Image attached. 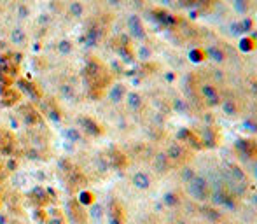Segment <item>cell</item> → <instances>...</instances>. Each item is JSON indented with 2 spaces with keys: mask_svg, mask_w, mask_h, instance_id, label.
Wrapping results in <instances>:
<instances>
[{
  "mask_svg": "<svg viewBox=\"0 0 257 224\" xmlns=\"http://www.w3.org/2000/svg\"><path fill=\"white\" fill-rule=\"evenodd\" d=\"M84 79H86V84H88L89 93H91L95 98H98L102 97L104 89L109 86L110 75H109L107 69H105L102 63L91 62L84 70Z\"/></svg>",
  "mask_w": 257,
  "mask_h": 224,
  "instance_id": "1",
  "label": "cell"
},
{
  "mask_svg": "<svg viewBox=\"0 0 257 224\" xmlns=\"http://www.w3.org/2000/svg\"><path fill=\"white\" fill-rule=\"evenodd\" d=\"M19 72V60L16 58V54H4L0 58V82L2 88L4 86H12L14 79Z\"/></svg>",
  "mask_w": 257,
  "mask_h": 224,
  "instance_id": "2",
  "label": "cell"
},
{
  "mask_svg": "<svg viewBox=\"0 0 257 224\" xmlns=\"http://www.w3.org/2000/svg\"><path fill=\"white\" fill-rule=\"evenodd\" d=\"M65 179H67V186H69V189L70 191H79V189H82L88 182H86V177H84V174H82L77 166H73V165H69L65 168Z\"/></svg>",
  "mask_w": 257,
  "mask_h": 224,
  "instance_id": "3",
  "label": "cell"
},
{
  "mask_svg": "<svg viewBox=\"0 0 257 224\" xmlns=\"http://www.w3.org/2000/svg\"><path fill=\"white\" fill-rule=\"evenodd\" d=\"M67 210H69V217L72 219L73 224H88V212H86V207L79 200H69Z\"/></svg>",
  "mask_w": 257,
  "mask_h": 224,
  "instance_id": "4",
  "label": "cell"
},
{
  "mask_svg": "<svg viewBox=\"0 0 257 224\" xmlns=\"http://www.w3.org/2000/svg\"><path fill=\"white\" fill-rule=\"evenodd\" d=\"M28 203H30L34 209H46L47 205L51 203V196L46 189L37 187V189L28 193Z\"/></svg>",
  "mask_w": 257,
  "mask_h": 224,
  "instance_id": "5",
  "label": "cell"
},
{
  "mask_svg": "<svg viewBox=\"0 0 257 224\" xmlns=\"http://www.w3.org/2000/svg\"><path fill=\"white\" fill-rule=\"evenodd\" d=\"M16 146H18V140L12 132H0V154L4 156H12L16 151Z\"/></svg>",
  "mask_w": 257,
  "mask_h": 224,
  "instance_id": "6",
  "label": "cell"
},
{
  "mask_svg": "<svg viewBox=\"0 0 257 224\" xmlns=\"http://www.w3.org/2000/svg\"><path fill=\"white\" fill-rule=\"evenodd\" d=\"M19 114H21V117L25 119V123L30 124V126H40V124L44 123V117L42 114L37 111V109L34 107V105H23L21 107V111H19Z\"/></svg>",
  "mask_w": 257,
  "mask_h": 224,
  "instance_id": "7",
  "label": "cell"
},
{
  "mask_svg": "<svg viewBox=\"0 0 257 224\" xmlns=\"http://www.w3.org/2000/svg\"><path fill=\"white\" fill-rule=\"evenodd\" d=\"M19 100H21V91L16 89L14 86H4V88L0 89V102L5 107H12Z\"/></svg>",
  "mask_w": 257,
  "mask_h": 224,
  "instance_id": "8",
  "label": "cell"
},
{
  "mask_svg": "<svg viewBox=\"0 0 257 224\" xmlns=\"http://www.w3.org/2000/svg\"><path fill=\"white\" fill-rule=\"evenodd\" d=\"M124 219H126L124 207L117 200H114L110 205V224H123Z\"/></svg>",
  "mask_w": 257,
  "mask_h": 224,
  "instance_id": "9",
  "label": "cell"
},
{
  "mask_svg": "<svg viewBox=\"0 0 257 224\" xmlns=\"http://www.w3.org/2000/svg\"><path fill=\"white\" fill-rule=\"evenodd\" d=\"M19 86H21V89H25V91H27L32 98H40V97H42V91H40V88H38L37 84H34V82L21 81V82H19Z\"/></svg>",
  "mask_w": 257,
  "mask_h": 224,
  "instance_id": "10",
  "label": "cell"
},
{
  "mask_svg": "<svg viewBox=\"0 0 257 224\" xmlns=\"http://www.w3.org/2000/svg\"><path fill=\"white\" fill-rule=\"evenodd\" d=\"M47 224H65V219H63V214L60 212L58 209L51 210L49 221H47Z\"/></svg>",
  "mask_w": 257,
  "mask_h": 224,
  "instance_id": "11",
  "label": "cell"
},
{
  "mask_svg": "<svg viewBox=\"0 0 257 224\" xmlns=\"http://www.w3.org/2000/svg\"><path fill=\"white\" fill-rule=\"evenodd\" d=\"M35 221L40 224H47V221H49V214H47L44 209H35Z\"/></svg>",
  "mask_w": 257,
  "mask_h": 224,
  "instance_id": "12",
  "label": "cell"
},
{
  "mask_svg": "<svg viewBox=\"0 0 257 224\" xmlns=\"http://www.w3.org/2000/svg\"><path fill=\"white\" fill-rule=\"evenodd\" d=\"M79 201H81V203L86 207V205H89V203H93V201H95V194L89 193V191H84V193L81 194V200H79Z\"/></svg>",
  "mask_w": 257,
  "mask_h": 224,
  "instance_id": "13",
  "label": "cell"
},
{
  "mask_svg": "<svg viewBox=\"0 0 257 224\" xmlns=\"http://www.w3.org/2000/svg\"><path fill=\"white\" fill-rule=\"evenodd\" d=\"M7 175H9L7 166H5V163L0 161V182H4L5 179H7Z\"/></svg>",
  "mask_w": 257,
  "mask_h": 224,
  "instance_id": "14",
  "label": "cell"
},
{
  "mask_svg": "<svg viewBox=\"0 0 257 224\" xmlns=\"http://www.w3.org/2000/svg\"><path fill=\"white\" fill-rule=\"evenodd\" d=\"M2 203H4V198H2V193H0V209H2Z\"/></svg>",
  "mask_w": 257,
  "mask_h": 224,
  "instance_id": "15",
  "label": "cell"
}]
</instances>
